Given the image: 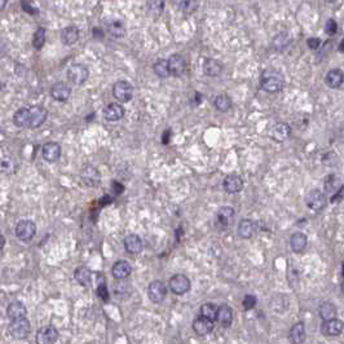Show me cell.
Instances as JSON below:
<instances>
[{
	"instance_id": "9c48e42d",
	"label": "cell",
	"mask_w": 344,
	"mask_h": 344,
	"mask_svg": "<svg viewBox=\"0 0 344 344\" xmlns=\"http://www.w3.org/2000/svg\"><path fill=\"white\" fill-rule=\"evenodd\" d=\"M344 330V322L341 320L334 319L330 320H324L321 325V334L324 336H327V338H330V336H338L343 333Z\"/></svg>"
},
{
	"instance_id": "4316f807",
	"label": "cell",
	"mask_w": 344,
	"mask_h": 344,
	"mask_svg": "<svg viewBox=\"0 0 344 344\" xmlns=\"http://www.w3.org/2000/svg\"><path fill=\"white\" fill-rule=\"evenodd\" d=\"M223 71V64L215 59H206L203 62V73L207 76H219Z\"/></svg>"
},
{
	"instance_id": "ffe728a7",
	"label": "cell",
	"mask_w": 344,
	"mask_h": 344,
	"mask_svg": "<svg viewBox=\"0 0 344 344\" xmlns=\"http://www.w3.org/2000/svg\"><path fill=\"white\" fill-rule=\"evenodd\" d=\"M132 273V265L127 262V260H118L116 264L111 267V274L118 281H123L127 277H130V274Z\"/></svg>"
},
{
	"instance_id": "4dcf8cb0",
	"label": "cell",
	"mask_w": 344,
	"mask_h": 344,
	"mask_svg": "<svg viewBox=\"0 0 344 344\" xmlns=\"http://www.w3.org/2000/svg\"><path fill=\"white\" fill-rule=\"evenodd\" d=\"M7 314L11 320L14 319H21V317H26L27 314V309H26L25 304L20 300H16V302H12L11 304L7 308Z\"/></svg>"
},
{
	"instance_id": "8fae6325",
	"label": "cell",
	"mask_w": 344,
	"mask_h": 344,
	"mask_svg": "<svg viewBox=\"0 0 344 344\" xmlns=\"http://www.w3.org/2000/svg\"><path fill=\"white\" fill-rule=\"evenodd\" d=\"M148 295H149V299L152 300L155 304H159V303L163 302L166 299L167 295V288L162 281L157 279V281H153L152 283L148 288Z\"/></svg>"
},
{
	"instance_id": "74e56055",
	"label": "cell",
	"mask_w": 344,
	"mask_h": 344,
	"mask_svg": "<svg viewBox=\"0 0 344 344\" xmlns=\"http://www.w3.org/2000/svg\"><path fill=\"white\" fill-rule=\"evenodd\" d=\"M147 9L152 17H159L164 11V0H148Z\"/></svg>"
},
{
	"instance_id": "f5cc1de1",
	"label": "cell",
	"mask_w": 344,
	"mask_h": 344,
	"mask_svg": "<svg viewBox=\"0 0 344 344\" xmlns=\"http://www.w3.org/2000/svg\"><path fill=\"white\" fill-rule=\"evenodd\" d=\"M7 2H8V0H0V7H2V9H4V8H6V6H7Z\"/></svg>"
},
{
	"instance_id": "db71d44e",
	"label": "cell",
	"mask_w": 344,
	"mask_h": 344,
	"mask_svg": "<svg viewBox=\"0 0 344 344\" xmlns=\"http://www.w3.org/2000/svg\"><path fill=\"white\" fill-rule=\"evenodd\" d=\"M0 240H2V250H3V248H4V245H6V238H4L3 234H2V236H0Z\"/></svg>"
},
{
	"instance_id": "6da1fadb",
	"label": "cell",
	"mask_w": 344,
	"mask_h": 344,
	"mask_svg": "<svg viewBox=\"0 0 344 344\" xmlns=\"http://www.w3.org/2000/svg\"><path fill=\"white\" fill-rule=\"evenodd\" d=\"M260 87L268 93H277L285 87V76L276 69H265L260 75Z\"/></svg>"
},
{
	"instance_id": "f907efd6",
	"label": "cell",
	"mask_w": 344,
	"mask_h": 344,
	"mask_svg": "<svg viewBox=\"0 0 344 344\" xmlns=\"http://www.w3.org/2000/svg\"><path fill=\"white\" fill-rule=\"evenodd\" d=\"M169 135H171V130H167L166 132H163V136H162V142H163V144H168Z\"/></svg>"
},
{
	"instance_id": "484cf974",
	"label": "cell",
	"mask_w": 344,
	"mask_h": 344,
	"mask_svg": "<svg viewBox=\"0 0 344 344\" xmlns=\"http://www.w3.org/2000/svg\"><path fill=\"white\" fill-rule=\"evenodd\" d=\"M31 109L30 107H21L13 114V123L20 128L30 127Z\"/></svg>"
},
{
	"instance_id": "277c9868",
	"label": "cell",
	"mask_w": 344,
	"mask_h": 344,
	"mask_svg": "<svg viewBox=\"0 0 344 344\" xmlns=\"http://www.w3.org/2000/svg\"><path fill=\"white\" fill-rule=\"evenodd\" d=\"M14 232H16V237L21 242L27 243L35 237V234H37V225H35L34 221L31 220H21L16 225Z\"/></svg>"
},
{
	"instance_id": "bcb514c9",
	"label": "cell",
	"mask_w": 344,
	"mask_h": 344,
	"mask_svg": "<svg viewBox=\"0 0 344 344\" xmlns=\"http://www.w3.org/2000/svg\"><path fill=\"white\" fill-rule=\"evenodd\" d=\"M325 31H326L327 35H335L336 31H338V23H336L335 20L330 18V20H327L326 25H325Z\"/></svg>"
},
{
	"instance_id": "7bdbcfd3",
	"label": "cell",
	"mask_w": 344,
	"mask_h": 344,
	"mask_svg": "<svg viewBox=\"0 0 344 344\" xmlns=\"http://www.w3.org/2000/svg\"><path fill=\"white\" fill-rule=\"evenodd\" d=\"M99 277V282H97V295H99L100 299L102 302H107V300L110 299V295H109V291H107V286L105 283V281H100V274H97Z\"/></svg>"
},
{
	"instance_id": "2e32d148",
	"label": "cell",
	"mask_w": 344,
	"mask_h": 344,
	"mask_svg": "<svg viewBox=\"0 0 344 344\" xmlns=\"http://www.w3.org/2000/svg\"><path fill=\"white\" fill-rule=\"evenodd\" d=\"M31 109V121H30V127L31 130H35V128H39L40 126L44 124V122L48 118V110L43 106H30Z\"/></svg>"
},
{
	"instance_id": "11a10c76",
	"label": "cell",
	"mask_w": 344,
	"mask_h": 344,
	"mask_svg": "<svg viewBox=\"0 0 344 344\" xmlns=\"http://www.w3.org/2000/svg\"><path fill=\"white\" fill-rule=\"evenodd\" d=\"M341 277L344 278V262L341 263Z\"/></svg>"
},
{
	"instance_id": "ac0fdd59",
	"label": "cell",
	"mask_w": 344,
	"mask_h": 344,
	"mask_svg": "<svg viewBox=\"0 0 344 344\" xmlns=\"http://www.w3.org/2000/svg\"><path fill=\"white\" fill-rule=\"evenodd\" d=\"M290 135H291V127L288 123H283V122L276 123L273 127L271 128V131H269L271 138H273L274 141L277 142L286 141V140L290 137Z\"/></svg>"
},
{
	"instance_id": "d6a6232c",
	"label": "cell",
	"mask_w": 344,
	"mask_h": 344,
	"mask_svg": "<svg viewBox=\"0 0 344 344\" xmlns=\"http://www.w3.org/2000/svg\"><path fill=\"white\" fill-rule=\"evenodd\" d=\"M74 278L76 279V282L82 286H90L91 281H92V272L90 271V268L84 267V265H80L74 272Z\"/></svg>"
},
{
	"instance_id": "60d3db41",
	"label": "cell",
	"mask_w": 344,
	"mask_h": 344,
	"mask_svg": "<svg viewBox=\"0 0 344 344\" xmlns=\"http://www.w3.org/2000/svg\"><path fill=\"white\" fill-rule=\"evenodd\" d=\"M17 167H18L17 162H16L14 158H12V157H4V158L2 159V171H3L4 174H7V175H11V174L16 172Z\"/></svg>"
},
{
	"instance_id": "9f6ffc18",
	"label": "cell",
	"mask_w": 344,
	"mask_h": 344,
	"mask_svg": "<svg viewBox=\"0 0 344 344\" xmlns=\"http://www.w3.org/2000/svg\"><path fill=\"white\" fill-rule=\"evenodd\" d=\"M341 293L344 294V281H343V283H341Z\"/></svg>"
},
{
	"instance_id": "d4e9b609",
	"label": "cell",
	"mask_w": 344,
	"mask_h": 344,
	"mask_svg": "<svg viewBox=\"0 0 344 344\" xmlns=\"http://www.w3.org/2000/svg\"><path fill=\"white\" fill-rule=\"evenodd\" d=\"M308 246V238L302 232H296L290 237V248L295 254H302Z\"/></svg>"
},
{
	"instance_id": "9a60e30c",
	"label": "cell",
	"mask_w": 344,
	"mask_h": 344,
	"mask_svg": "<svg viewBox=\"0 0 344 344\" xmlns=\"http://www.w3.org/2000/svg\"><path fill=\"white\" fill-rule=\"evenodd\" d=\"M214 327H215L214 321L207 319V317L202 316V314L193 321V330H194V333L199 336L209 335L210 333H212Z\"/></svg>"
},
{
	"instance_id": "83f0119b",
	"label": "cell",
	"mask_w": 344,
	"mask_h": 344,
	"mask_svg": "<svg viewBox=\"0 0 344 344\" xmlns=\"http://www.w3.org/2000/svg\"><path fill=\"white\" fill-rule=\"evenodd\" d=\"M289 340L293 344H300L305 340L304 322H296L289 331Z\"/></svg>"
},
{
	"instance_id": "8992f818",
	"label": "cell",
	"mask_w": 344,
	"mask_h": 344,
	"mask_svg": "<svg viewBox=\"0 0 344 344\" xmlns=\"http://www.w3.org/2000/svg\"><path fill=\"white\" fill-rule=\"evenodd\" d=\"M88 76H90V70L87 69V66L82 65V64H74L68 69L69 82L75 85L84 84Z\"/></svg>"
},
{
	"instance_id": "681fc988",
	"label": "cell",
	"mask_w": 344,
	"mask_h": 344,
	"mask_svg": "<svg viewBox=\"0 0 344 344\" xmlns=\"http://www.w3.org/2000/svg\"><path fill=\"white\" fill-rule=\"evenodd\" d=\"M343 193H344V185H343V186H340V188H339V190L335 193V194L331 195L330 202H331V203H338L339 200L343 199V198H341V197H344Z\"/></svg>"
},
{
	"instance_id": "c3c4849f",
	"label": "cell",
	"mask_w": 344,
	"mask_h": 344,
	"mask_svg": "<svg viewBox=\"0 0 344 344\" xmlns=\"http://www.w3.org/2000/svg\"><path fill=\"white\" fill-rule=\"evenodd\" d=\"M307 44L310 49L316 51V49L320 48V45H321V39H319V38H309L307 40Z\"/></svg>"
},
{
	"instance_id": "3957f363",
	"label": "cell",
	"mask_w": 344,
	"mask_h": 344,
	"mask_svg": "<svg viewBox=\"0 0 344 344\" xmlns=\"http://www.w3.org/2000/svg\"><path fill=\"white\" fill-rule=\"evenodd\" d=\"M305 205L309 210L314 212H321L322 210L326 209L327 206V197L324 192L320 189L310 190L305 195Z\"/></svg>"
},
{
	"instance_id": "603a6c76",
	"label": "cell",
	"mask_w": 344,
	"mask_h": 344,
	"mask_svg": "<svg viewBox=\"0 0 344 344\" xmlns=\"http://www.w3.org/2000/svg\"><path fill=\"white\" fill-rule=\"evenodd\" d=\"M124 107L118 102H111L104 109V118L107 122H118L124 117Z\"/></svg>"
},
{
	"instance_id": "5bb4252c",
	"label": "cell",
	"mask_w": 344,
	"mask_h": 344,
	"mask_svg": "<svg viewBox=\"0 0 344 344\" xmlns=\"http://www.w3.org/2000/svg\"><path fill=\"white\" fill-rule=\"evenodd\" d=\"M124 250L131 255H137L144 250V241L137 234H128L123 240Z\"/></svg>"
},
{
	"instance_id": "cb8c5ba5",
	"label": "cell",
	"mask_w": 344,
	"mask_h": 344,
	"mask_svg": "<svg viewBox=\"0 0 344 344\" xmlns=\"http://www.w3.org/2000/svg\"><path fill=\"white\" fill-rule=\"evenodd\" d=\"M325 83L329 88L338 90L344 83V73L340 69H331L327 71L326 76H325Z\"/></svg>"
},
{
	"instance_id": "e575fe53",
	"label": "cell",
	"mask_w": 344,
	"mask_h": 344,
	"mask_svg": "<svg viewBox=\"0 0 344 344\" xmlns=\"http://www.w3.org/2000/svg\"><path fill=\"white\" fill-rule=\"evenodd\" d=\"M319 313L322 320L334 319V317H336V314H338V308H336V305L334 304V303L325 302L324 304L320 305Z\"/></svg>"
},
{
	"instance_id": "8d00e7d4",
	"label": "cell",
	"mask_w": 344,
	"mask_h": 344,
	"mask_svg": "<svg viewBox=\"0 0 344 344\" xmlns=\"http://www.w3.org/2000/svg\"><path fill=\"white\" fill-rule=\"evenodd\" d=\"M214 106L216 107V110L225 113V111H228L232 107V99L228 95H225V93L217 95L214 100Z\"/></svg>"
},
{
	"instance_id": "f1b7e54d",
	"label": "cell",
	"mask_w": 344,
	"mask_h": 344,
	"mask_svg": "<svg viewBox=\"0 0 344 344\" xmlns=\"http://www.w3.org/2000/svg\"><path fill=\"white\" fill-rule=\"evenodd\" d=\"M80 33L76 26H68L61 31V42L65 45H73L79 40Z\"/></svg>"
},
{
	"instance_id": "5b68a950",
	"label": "cell",
	"mask_w": 344,
	"mask_h": 344,
	"mask_svg": "<svg viewBox=\"0 0 344 344\" xmlns=\"http://www.w3.org/2000/svg\"><path fill=\"white\" fill-rule=\"evenodd\" d=\"M113 96L122 104L130 102L133 97V87L127 80H118L113 84Z\"/></svg>"
},
{
	"instance_id": "4fadbf2b",
	"label": "cell",
	"mask_w": 344,
	"mask_h": 344,
	"mask_svg": "<svg viewBox=\"0 0 344 344\" xmlns=\"http://www.w3.org/2000/svg\"><path fill=\"white\" fill-rule=\"evenodd\" d=\"M42 155L43 159L48 163H54L61 157V145L59 142L49 141L45 142L42 147Z\"/></svg>"
},
{
	"instance_id": "7402d4cb",
	"label": "cell",
	"mask_w": 344,
	"mask_h": 344,
	"mask_svg": "<svg viewBox=\"0 0 344 344\" xmlns=\"http://www.w3.org/2000/svg\"><path fill=\"white\" fill-rule=\"evenodd\" d=\"M71 95V87H69L66 83L59 82L54 83L51 87V96L52 99L59 102L68 101Z\"/></svg>"
},
{
	"instance_id": "1f68e13d",
	"label": "cell",
	"mask_w": 344,
	"mask_h": 344,
	"mask_svg": "<svg viewBox=\"0 0 344 344\" xmlns=\"http://www.w3.org/2000/svg\"><path fill=\"white\" fill-rule=\"evenodd\" d=\"M106 30L110 37L116 39H121L126 34V26L122 20H111L106 23Z\"/></svg>"
},
{
	"instance_id": "7dc6e473",
	"label": "cell",
	"mask_w": 344,
	"mask_h": 344,
	"mask_svg": "<svg viewBox=\"0 0 344 344\" xmlns=\"http://www.w3.org/2000/svg\"><path fill=\"white\" fill-rule=\"evenodd\" d=\"M333 189H335V175H329L325 178V190L330 193Z\"/></svg>"
},
{
	"instance_id": "ee69618b",
	"label": "cell",
	"mask_w": 344,
	"mask_h": 344,
	"mask_svg": "<svg viewBox=\"0 0 344 344\" xmlns=\"http://www.w3.org/2000/svg\"><path fill=\"white\" fill-rule=\"evenodd\" d=\"M256 304H257V298L255 295H252V294H248V295H246L242 300V307L245 310L254 309L255 305H256Z\"/></svg>"
},
{
	"instance_id": "d6986e66",
	"label": "cell",
	"mask_w": 344,
	"mask_h": 344,
	"mask_svg": "<svg viewBox=\"0 0 344 344\" xmlns=\"http://www.w3.org/2000/svg\"><path fill=\"white\" fill-rule=\"evenodd\" d=\"M168 66L169 71H171V75L179 78V76L183 75L186 70L185 59L179 53L171 54L168 59Z\"/></svg>"
},
{
	"instance_id": "7c38bea8",
	"label": "cell",
	"mask_w": 344,
	"mask_h": 344,
	"mask_svg": "<svg viewBox=\"0 0 344 344\" xmlns=\"http://www.w3.org/2000/svg\"><path fill=\"white\" fill-rule=\"evenodd\" d=\"M259 231V223L252 219H242L238 223V236L243 240L254 237Z\"/></svg>"
},
{
	"instance_id": "f546056e",
	"label": "cell",
	"mask_w": 344,
	"mask_h": 344,
	"mask_svg": "<svg viewBox=\"0 0 344 344\" xmlns=\"http://www.w3.org/2000/svg\"><path fill=\"white\" fill-rule=\"evenodd\" d=\"M217 322L223 327H229L233 322V310L228 304H221L217 310Z\"/></svg>"
},
{
	"instance_id": "44dd1931",
	"label": "cell",
	"mask_w": 344,
	"mask_h": 344,
	"mask_svg": "<svg viewBox=\"0 0 344 344\" xmlns=\"http://www.w3.org/2000/svg\"><path fill=\"white\" fill-rule=\"evenodd\" d=\"M234 215H236V212H234L233 207H229V206L220 207V209L217 210V212H216L217 225L221 226V228H228L229 225L233 224Z\"/></svg>"
},
{
	"instance_id": "7a4b0ae2",
	"label": "cell",
	"mask_w": 344,
	"mask_h": 344,
	"mask_svg": "<svg viewBox=\"0 0 344 344\" xmlns=\"http://www.w3.org/2000/svg\"><path fill=\"white\" fill-rule=\"evenodd\" d=\"M31 331V324L26 317L14 319L9 322L8 333L14 339H25Z\"/></svg>"
},
{
	"instance_id": "ab89813d",
	"label": "cell",
	"mask_w": 344,
	"mask_h": 344,
	"mask_svg": "<svg viewBox=\"0 0 344 344\" xmlns=\"http://www.w3.org/2000/svg\"><path fill=\"white\" fill-rule=\"evenodd\" d=\"M179 8L185 14L194 13L198 9V0H179Z\"/></svg>"
},
{
	"instance_id": "30bf717a",
	"label": "cell",
	"mask_w": 344,
	"mask_h": 344,
	"mask_svg": "<svg viewBox=\"0 0 344 344\" xmlns=\"http://www.w3.org/2000/svg\"><path fill=\"white\" fill-rule=\"evenodd\" d=\"M60 333L53 325H47V326L40 327L37 333V343L38 344H52L59 340Z\"/></svg>"
},
{
	"instance_id": "52a82bcc",
	"label": "cell",
	"mask_w": 344,
	"mask_h": 344,
	"mask_svg": "<svg viewBox=\"0 0 344 344\" xmlns=\"http://www.w3.org/2000/svg\"><path fill=\"white\" fill-rule=\"evenodd\" d=\"M169 290L175 295H184V294L189 293L192 283L190 279L185 276V274H175L169 278Z\"/></svg>"
},
{
	"instance_id": "e0dca14e",
	"label": "cell",
	"mask_w": 344,
	"mask_h": 344,
	"mask_svg": "<svg viewBox=\"0 0 344 344\" xmlns=\"http://www.w3.org/2000/svg\"><path fill=\"white\" fill-rule=\"evenodd\" d=\"M223 188L229 194H237L243 189L242 178L240 175H236V174H231V175L225 176L223 181Z\"/></svg>"
},
{
	"instance_id": "f35d334b",
	"label": "cell",
	"mask_w": 344,
	"mask_h": 344,
	"mask_svg": "<svg viewBox=\"0 0 344 344\" xmlns=\"http://www.w3.org/2000/svg\"><path fill=\"white\" fill-rule=\"evenodd\" d=\"M199 310L202 316L215 321V320L217 319V310H219V307H216V304H214V303H205V304H202Z\"/></svg>"
},
{
	"instance_id": "b9f144b4",
	"label": "cell",
	"mask_w": 344,
	"mask_h": 344,
	"mask_svg": "<svg viewBox=\"0 0 344 344\" xmlns=\"http://www.w3.org/2000/svg\"><path fill=\"white\" fill-rule=\"evenodd\" d=\"M45 43V30L43 27H39L35 31L34 37H33V45H34L35 49H42L43 45Z\"/></svg>"
},
{
	"instance_id": "816d5d0a",
	"label": "cell",
	"mask_w": 344,
	"mask_h": 344,
	"mask_svg": "<svg viewBox=\"0 0 344 344\" xmlns=\"http://www.w3.org/2000/svg\"><path fill=\"white\" fill-rule=\"evenodd\" d=\"M339 51H340L341 53H344V39L341 40L340 44H339Z\"/></svg>"
},
{
	"instance_id": "ba28073f",
	"label": "cell",
	"mask_w": 344,
	"mask_h": 344,
	"mask_svg": "<svg viewBox=\"0 0 344 344\" xmlns=\"http://www.w3.org/2000/svg\"><path fill=\"white\" fill-rule=\"evenodd\" d=\"M80 179H82V181L88 188H97L100 185V183H101V174H100V171L96 167L87 164V166H84L82 168Z\"/></svg>"
},
{
	"instance_id": "d590c367",
	"label": "cell",
	"mask_w": 344,
	"mask_h": 344,
	"mask_svg": "<svg viewBox=\"0 0 344 344\" xmlns=\"http://www.w3.org/2000/svg\"><path fill=\"white\" fill-rule=\"evenodd\" d=\"M291 43V38L288 33H279L278 35H276L273 39V48L277 52H283Z\"/></svg>"
},
{
	"instance_id": "836d02e7",
	"label": "cell",
	"mask_w": 344,
	"mask_h": 344,
	"mask_svg": "<svg viewBox=\"0 0 344 344\" xmlns=\"http://www.w3.org/2000/svg\"><path fill=\"white\" fill-rule=\"evenodd\" d=\"M153 71L157 76L164 79V78H168L171 75V71H169V66H168V60H163L159 59L154 62V65H153Z\"/></svg>"
},
{
	"instance_id": "f6af8a7d",
	"label": "cell",
	"mask_w": 344,
	"mask_h": 344,
	"mask_svg": "<svg viewBox=\"0 0 344 344\" xmlns=\"http://www.w3.org/2000/svg\"><path fill=\"white\" fill-rule=\"evenodd\" d=\"M130 293H131V288L128 283L119 282L118 285L116 286V296L117 298H119V299H122V294H127V295L130 296Z\"/></svg>"
}]
</instances>
